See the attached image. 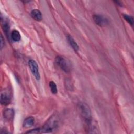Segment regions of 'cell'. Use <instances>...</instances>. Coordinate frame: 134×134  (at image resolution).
Masks as SVG:
<instances>
[{
    "label": "cell",
    "instance_id": "obj_1",
    "mask_svg": "<svg viewBox=\"0 0 134 134\" xmlns=\"http://www.w3.org/2000/svg\"><path fill=\"white\" fill-rule=\"evenodd\" d=\"M77 108L79 114L84 118L85 122L92 119L91 111L87 104L84 102H79L77 105Z\"/></svg>",
    "mask_w": 134,
    "mask_h": 134
},
{
    "label": "cell",
    "instance_id": "obj_2",
    "mask_svg": "<svg viewBox=\"0 0 134 134\" xmlns=\"http://www.w3.org/2000/svg\"><path fill=\"white\" fill-rule=\"evenodd\" d=\"M55 62L58 66L64 72L69 73L71 71V66L70 62L65 58L62 56L58 55L55 59Z\"/></svg>",
    "mask_w": 134,
    "mask_h": 134
},
{
    "label": "cell",
    "instance_id": "obj_3",
    "mask_svg": "<svg viewBox=\"0 0 134 134\" xmlns=\"http://www.w3.org/2000/svg\"><path fill=\"white\" fill-rule=\"evenodd\" d=\"M57 121L52 118L50 119V121H48L45 125L40 128V133L51 132L57 126Z\"/></svg>",
    "mask_w": 134,
    "mask_h": 134
},
{
    "label": "cell",
    "instance_id": "obj_4",
    "mask_svg": "<svg viewBox=\"0 0 134 134\" xmlns=\"http://www.w3.org/2000/svg\"><path fill=\"white\" fill-rule=\"evenodd\" d=\"M28 65L32 74L37 80H39L40 76L39 72L38 65L37 62L34 60H30L28 62Z\"/></svg>",
    "mask_w": 134,
    "mask_h": 134
},
{
    "label": "cell",
    "instance_id": "obj_5",
    "mask_svg": "<svg viewBox=\"0 0 134 134\" xmlns=\"http://www.w3.org/2000/svg\"><path fill=\"white\" fill-rule=\"evenodd\" d=\"M93 18L95 24L99 26H105L108 24V20L102 15L97 14L94 15Z\"/></svg>",
    "mask_w": 134,
    "mask_h": 134
},
{
    "label": "cell",
    "instance_id": "obj_6",
    "mask_svg": "<svg viewBox=\"0 0 134 134\" xmlns=\"http://www.w3.org/2000/svg\"><path fill=\"white\" fill-rule=\"evenodd\" d=\"M87 130L88 133H99L98 127L96 122L94 121L92 119L86 122Z\"/></svg>",
    "mask_w": 134,
    "mask_h": 134
},
{
    "label": "cell",
    "instance_id": "obj_7",
    "mask_svg": "<svg viewBox=\"0 0 134 134\" xmlns=\"http://www.w3.org/2000/svg\"><path fill=\"white\" fill-rule=\"evenodd\" d=\"M0 102L2 105L7 106L11 102V96L10 94L6 92H2L1 94Z\"/></svg>",
    "mask_w": 134,
    "mask_h": 134
},
{
    "label": "cell",
    "instance_id": "obj_8",
    "mask_svg": "<svg viewBox=\"0 0 134 134\" xmlns=\"http://www.w3.org/2000/svg\"><path fill=\"white\" fill-rule=\"evenodd\" d=\"M14 110L12 108H7L3 111V117L7 120H11L14 116Z\"/></svg>",
    "mask_w": 134,
    "mask_h": 134
},
{
    "label": "cell",
    "instance_id": "obj_9",
    "mask_svg": "<svg viewBox=\"0 0 134 134\" xmlns=\"http://www.w3.org/2000/svg\"><path fill=\"white\" fill-rule=\"evenodd\" d=\"M31 16L33 19L37 21H40L42 19V16L40 11L37 9H33L31 12Z\"/></svg>",
    "mask_w": 134,
    "mask_h": 134
},
{
    "label": "cell",
    "instance_id": "obj_10",
    "mask_svg": "<svg viewBox=\"0 0 134 134\" xmlns=\"http://www.w3.org/2000/svg\"><path fill=\"white\" fill-rule=\"evenodd\" d=\"M66 39L68 41V43L70 45V46L73 48V49L74 51H78L79 50V46L76 42V41L74 40L73 38L70 35H68L66 36Z\"/></svg>",
    "mask_w": 134,
    "mask_h": 134
},
{
    "label": "cell",
    "instance_id": "obj_11",
    "mask_svg": "<svg viewBox=\"0 0 134 134\" xmlns=\"http://www.w3.org/2000/svg\"><path fill=\"white\" fill-rule=\"evenodd\" d=\"M35 123V118L33 117H27L23 122V126L25 128H29L34 125Z\"/></svg>",
    "mask_w": 134,
    "mask_h": 134
},
{
    "label": "cell",
    "instance_id": "obj_12",
    "mask_svg": "<svg viewBox=\"0 0 134 134\" xmlns=\"http://www.w3.org/2000/svg\"><path fill=\"white\" fill-rule=\"evenodd\" d=\"M2 27L4 31L5 32L6 36L9 37V22L4 18V21L2 20Z\"/></svg>",
    "mask_w": 134,
    "mask_h": 134
},
{
    "label": "cell",
    "instance_id": "obj_13",
    "mask_svg": "<svg viewBox=\"0 0 134 134\" xmlns=\"http://www.w3.org/2000/svg\"><path fill=\"white\" fill-rule=\"evenodd\" d=\"M10 37L15 42H18L20 41L21 38V36L19 31L16 30H14L12 31L10 34Z\"/></svg>",
    "mask_w": 134,
    "mask_h": 134
},
{
    "label": "cell",
    "instance_id": "obj_14",
    "mask_svg": "<svg viewBox=\"0 0 134 134\" xmlns=\"http://www.w3.org/2000/svg\"><path fill=\"white\" fill-rule=\"evenodd\" d=\"M49 86L51 90V91L52 94H55L58 92V90H57V86L56 84L53 82V81H50L49 82Z\"/></svg>",
    "mask_w": 134,
    "mask_h": 134
},
{
    "label": "cell",
    "instance_id": "obj_15",
    "mask_svg": "<svg viewBox=\"0 0 134 134\" xmlns=\"http://www.w3.org/2000/svg\"><path fill=\"white\" fill-rule=\"evenodd\" d=\"M123 17L124 18L129 24H130L131 26L133 25V18L132 16H129L128 15L126 14H123Z\"/></svg>",
    "mask_w": 134,
    "mask_h": 134
},
{
    "label": "cell",
    "instance_id": "obj_16",
    "mask_svg": "<svg viewBox=\"0 0 134 134\" xmlns=\"http://www.w3.org/2000/svg\"><path fill=\"white\" fill-rule=\"evenodd\" d=\"M26 133H40V128H35L34 129H31L30 131H28L26 132Z\"/></svg>",
    "mask_w": 134,
    "mask_h": 134
},
{
    "label": "cell",
    "instance_id": "obj_17",
    "mask_svg": "<svg viewBox=\"0 0 134 134\" xmlns=\"http://www.w3.org/2000/svg\"><path fill=\"white\" fill-rule=\"evenodd\" d=\"M4 44H5V41H4V39L3 38V36L2 35V34H1V49L2 50L3 49V48L4 47Z\"/></svg>",
    "mask_w": 134,
    "mask_h": 134
},
{
    "label": "cell",
    "instance_id": "obj_18",
    "mask_svg": "<svg viewBox=\"0 0 134 134\" xmlns=\"http://www.w3.org/2000/svg\"><path fill=\"white\" fill-rule=\"evenodd\" d=\"M115 2L117 4V5H120V6H122V3L120 2H119V1H115Z\"/></svg>",
    "mask_w": 134,
    "mask_h": 134
}]
</instances>
